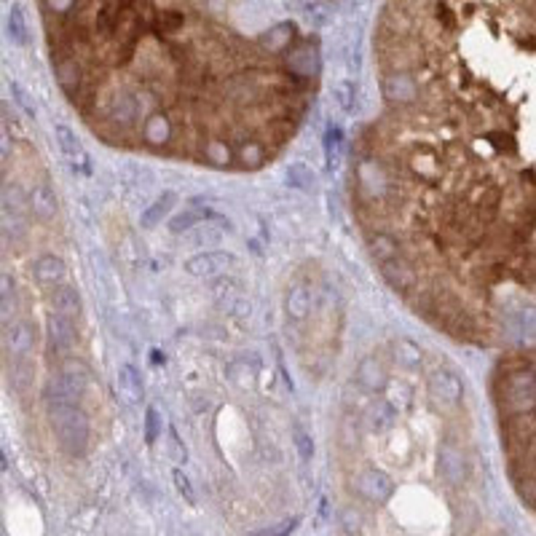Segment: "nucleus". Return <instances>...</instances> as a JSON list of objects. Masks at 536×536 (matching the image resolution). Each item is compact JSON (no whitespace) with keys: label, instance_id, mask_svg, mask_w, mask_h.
Here are the masks:
<instances>
[{"label":"nucleus","instance_id":"24","mask_svg":"<svg viewBox=\"0 0 536 536\" xmlns=\"http://www.w3.org/2000/svg\"><path fill=\"white\" fill-rule=\"evenodd\" d=\"M60 381L73 391L75 397H81L86 391V386H89V370L78 359H65L60 367Z\"/></svg>","mask_w":536,"mask_h":536},{"label":"nucleus","instance_id":"15","mask_svg":"<svg viewBox=\"0 0 536 536\" xmlns=\"http://www.w3.org/2000/svg\"><path fill=\"white\" fill-rule=\"evenodd\" d=\"M33 277L40 287H60L67 279V266L57 255H40L33 263Z\"/></svg>","mask_w":536,"mask_h":536},{"label":"nucleus","instance_id":"18","mask_svg":"<svg viewBox=\"0 0 536 536\" xmlns=\"http://www.w3.org/2000/svg\"><path fill=\"white\" fill-rule=\"evenodd\" d=\"M54 134H57V143H60L62 153L70 159V164L78 167V169L89 172V153H86V147L81 145V140L73 134V129H67L65 123H57Z\"/></svg>","mask_w":536,"mask_h":536},{"label":"nucleus","instance_id":"46","mask_svg":"<svg viewBox=\"0 0 536 536\" xmlns=\"http://www.w3.org/2000/svg\"><path fill=\"white\" fill-rule=\"evenodd\" d=\"M343 525H346L349 534H352V531H359V515L354 510H346L343 512Z\"/></svg>","mask_w":536,"mask_h":536},{"label":"nucleus","instance_id":"28","mask_svg":"<svg viewBox=\"0 0 536 536\" xmlns=\"http://www.w3.org/2000/svg\"><path fill=\"white\" fill-rule=\"evenodd\" d=\"M343 159V132L341 126L330 123L328 132H325V164L328 169H335Z\"/></svg>","mask_w":536,"mask_h":536},{"label":"nucleus","instance_id":"30","mask_svg":"<svg viewBox=\"0 0 536 536\" xmlns=\"http://www.w3.org/2000/svg\"><path fill=\"white\" fill-rule=\"evenodd\" d=\"M172 204H174V194H161V199H156V201L143 212V225H145V228H156L161 220L169 215Z\"/></svg>","mask_w":536,"mask_h":536},{"label":"nucleus","instance_id":"8","mask_svg":"<svg viewBox=\"0 0 536 536\" xmlns=\"http://www.w3.org/2000/svg\"><path fill=\"white\" fill-rule=\"evenodd\" d=\"M3 343H6V352L16 357V359H25L27 354L33 352L35 346V330L30 328V322L25 319H16V322H6L3 328Z\"/></svg>","mask_w":536,"mask_h":536},{"label":"nucleus","instance_id":"1","mask_svg":"<svg viewBox=\"0 0 536 536\" xmlns=\"http://www.w3.org/2000/svg\"><path fill=\"white\" fill-rule=\"evenodd\" d=\"M493 400L512 483L520 499L536 510V341L518 346L499 362Z\"/></svg>","mask_w":536,"mask_h":536},{"label":"nucleus","instance_id":"42","mask_svg":"<svg viewBox=\"0 0 536 536\" xmlns=\"http://www.w3.org/2000/svg\"><path fill=\"white\" fill-rule=\"evenodd\" d=\"M295 448H298L303 462H308V459L314 456V442H311V437L306 435L303 429H295Z\"/></svg>","mask_w":536,"mask_h":536},{"label":"nucleus","instance_id":"48","mask_svg":"<svg viewBox=\"0 0 536 536\" xmlns=\"http://www.w3.org/2000/svg\"><path fill=\"white\" fill-rule=\"evenodd\" d=\"M295 525H298V518H293L290 523H284V525H281V531H279V534H274V536H290V534H293V528H295Z\"/></svg>","mask_w":536,"mask_h":536},{"label":"nucleus","instance_id":"9","mask_svg":"<svg viewBox=\"0 0 536 536\" xmlns=\"http://www.w3.org/2000/svg\"><path fill=\"white\" fill-rule=\"evenodd\" d=\"M137 113H140V102H137V97H132L129 91H116V94H110L108 102H105V118H108L110 123H116L118 129L132 126Z\"/></svg>","mask_w":536,"mask_h":536},{"label":"nucleus","instance_id":"11","mask_svg":"<svg viewBox=\"0 0 536 536\" xmlns=\"http://www.w3.org/2000/svg\"><path fill=\"white\" fill-rule=\"evenodd\" d=\"M46 335H49V352L51 354H62L67 352L70 346L75 343V325L70 317H62V314H54L51 311L46 317Z\"/></svg>","mask_w":536,"mask_h":536},{"label":"nucleus","instance_id":"34","mask_svg":"<svg viewBox=\"0 0 536 536\" xmlns=\"http://www.w3.org/2000/svg\"><path fill=\"white\" fill-rule=\"evenodd\" d=\"M333 97H335V105L343 113H352L354 105H357V86H354V81H338L335 89H333Z\"/></svg>","mask_w":536,"mask_h":536},{"label":"nucleus","instance_id":"2","mask_svg":"<svg viewBox=\"0 0 536 536\" xmlns=\"http://www.w3.org/2000/svg\"><path fill=\"white\" fill-rule=\"evenodd\" d=\"M46 411H49L51 429L62 451L73 459L84 456L89 448L91 427H89V415L78 408V402H54V405H46Z\"/></svg>","mask_w":536,"mask_h":536},{"label":"nucleus","instance_id":"37","mask_svg":"<svg viewBox=\"0 0 536 536\" xmlns=\"http://www.w3.org/2000/svg\"><path fill=\"white\" fill-rule=\"evenodd\" d=\"M303 16L308 19V25H311V27H325L330 22V16H333V13H330L328 3H325V0H319V3L311 6V9H306Z\"/></svg>","mask_w":536,"mask_h":536},{"label":"nucleus","instance_id":"27","mask_svg":"<svg viewBox=\"0 0 536 536\" xmlns=\"http://www.w3.org/2000/svg\"><path fill=\"white\" fill-rule=\"evenodd\" d=\"M236 159L242 161V167L247 169H257V167H263V161H268V150L260 140H247L236 147Z\"/></svg>","mask_w":536,"mask_h":536},{"label":"nucleus","instance_id":"38","mask_svg":"<svg viewBox=\"0 0 536 536\" xmlns=\"http://www.w3.org/2000/svg\"><path fill=\"white\" fill-rule=\"evenodd\" d=\"M435 19L440 22L442 30H456V25H459V16H456V11H453L445 0H437V3H435Z\"/></svg>","mask_w":536,"mask_h":536},{"label":"nucleus","instance_id":"43","mask_svg":"<svg viewBox=\"0 0 536 536\" xmlns=\"http://www.w3.org/2000/svg\"><path fill=\"white\" fill-rule=\"evenodd\" d=\"M172 480H174V488H177V491L185 496V501H188V504H194L196 496H194V488H191V480H188L180 469H174V472H172Z\"/></svg>","mask_w":536,"mask_h":536},{"label":"nucleus","instance_id":"3","mask_svg":"<svg viewBox=\"0 0 536 536\" xmlns=\"http://www.w3.org/2000/svg\"><path fill=\"white\" fill-rule=\"evenodd\" d=\"M51 65H54V75H57L60 89L67 94L70 102H78V97H81V91H84L86 86L81 60L65 49H51Z\"/></svg>","mask_w":536,"mask_h":536},{"label":"nucleus","instance_id":"25","mask_svg":"<svg viewBox=\"0 0 536 536\" xmlns=\"http://www.w3.org/2000/svg\"><path fill=\"white\" fill-rule=\"evenodd\" d=\"M284 308L293 319H306L308 311H311V293L306 290V284H293L287 290V298H284Z\"/></svg>","mask_w":536,"mask_h":536},{"label":"nucleus","instance_id":"32","mask_svg":"<svg viewBox=\"0 0 536 536\" xmlns=\"http://www.w3.org/2000/svg\"><path fill=\"white\" fill-rule=\"evenodd\" d=\"M183 25H185L183 11H159L150 33H156V35H174V33L183 30Z\"/></svg>","mask_w":536,"mask_h":536},{"label":"nucleus","instance_id":"6","mask_svg":"<svg viewBox=\"0 0 536 536\" xmlns=\"http://www.w3.org/2000/svg\"><path fill=\"white\" fill-rule=\"evenodd\" d=\"M381 94L397 108L413 105L418 99V81L408 70H386L381 78Z\"/></svg>","mask_w":536,"mask_h":536},{"label":"nucleus","instance_id":"13","mask_svg":"<svg viewBox=\"0 0 536 536\" xmlns=\"http://www.w3.org/2000/svg\"><path fill=\"white\" fill-rule=\"evenodd\" d=\"M27 209H30L40 223H51V220L57 218L60 204H57V194L51 191L49 183L33 185V191L27 196Z\"/></svg>","mask_w":536,"mask_h":536},{"label":"nucleus","instance_id":"44","mask_svg":"<svg viewBox=\"0 0 536 536\" xmlns=\"http://www.w3.org/2000/svg\"><path fill=\"white\" fill-rule=\"evenodd\" d=\"M11 94H13V99L22 105V110H25L27 116H35V105L30 102V97H27V91L22 89L19 84H11Z\"/></svg>","mask_w":536,"mask_h":536},{"label":"nucleus","instance_id":"5","mask_svg":"<svg viewBox=\"0 0 536 536\" xmlns=\"http://www.w3.org/2000/svg\"><path fill=\"white\" fill-rule=\"evenodd\" d=\"M381 277L386 279V284H389L391 290L402 293L405 298L418 290V266L408 255H400L394 257V260L381 263Z\"/></svg>","mask_w":536,"mask_h":536},{"label":"nucleus","instance_id":"4","mask_svg":"<svg viewBox=\"0 0 536 536\" xmlns=\"http://www.w3.org/2000/svg\"><path fill=\"white\" fill-rule=\"evenodd\" d=\"M427 391H429V397H432V402L440 405L442 411L459 408V405H462V397H464L462 378L456 376L453 370H448V367H437V370L429 373Z\"/></svg>","mask_w":536,"mask_h":536},{"label":"nucleus","instance_id":"35","mask_svg":"<svg viewBox=\"0 0 536 536\" xmlns=\"http://www.w3.org/2000/svg\"><path fill=\"white\" fill-rule=\"evenodd\" d=\"M0 308H3V319L9 322V317H11L13 311H16V295H13V281L9 279V274H3L0 277Z\"/></svg>","mask_w":536,"mask_h":536},{"label":"nucleus","instance_id":"14","mask_svg":"<svg viewBox=\"0 0 536 536\" xmlns=\"http://www.w3.org/2000/svg\"><path fill=\"white\" fill-rule=\"evenodd\" d=\"M172 134H174V126H172L169 116L164 113H150L145 121H143V143L147 147H167L172 143Z\"/></svg>","mask_w":536,"mask_h":536},{"label":"nucleus","instance_id":"19","mask_svg":"<svg viewBox=\"0 0 536 536\" xmlns=\"http://www.w3.org/2000/svg\"><path fill=\"white\" fill-rule=\"evenodd\" d=\"M49 306L54 314H62V317L75 319L81 314V295L75 287H67V284H60L49 293Z\"/></svg>","mask_w":536,"mask_h":536},{"label":"nucleus","instance_id":"40","mask_svg":"<svg viewBox=\"0 0 536 536\" xmlns=\"http://www.w3.org/2000/svg\"><path fill=\"white\" fill-rule=\"evenodd\" d=\"M159 432H161L159 413H156V408H147V411H145V442H147V445H153V442H156Z\"/></svg>","mask_w":536,"mask_h":536},{"label":"nucleus","instance_id":"39","mask_svg":"<svg viewBox=\"0 0 536 536\" xmlns=\"http://www.w3.org/2000/svg\"><path fill=\"white\" fill-rule=\"evenodd\" d=\"M220 242V231H215L212 225H196V231L191 233V244H204V247H212V244Z\"/></svg>","mask_w":536,"mask_h":536},{"label":"nucleus","instance_id":"36","mask_svg":"<svg viewBox=\"0 0 536 536\" xmlns=\"http://www.w3.org/2000/svg\"><path fill=\"white\" fill-rule=\"evenodd\" d=\"M9 38H11L16 46H25L27 43V25H25V16H22V11L19 9H11V13H9Z\"/></svg>","mask_w":536,"mask_h":536},{"label":"nucleus","instance_id":"41","mask_svg":"<svg viewBox=\"0 0 536 536\" xmlns=\"http://www.w3.org/2000/svg\"><path fill=\"white\" fill-rule=\"evenodd\" d=\"M75 3H78V0H43L46 11L57 13L60 19H67V16H73V13H75Z\"/></svg>","mask_w":536,"mask_h":536},{"label":"nucleus","instance_id":"47","mask_svg":"<svg viewBox=\"0 0 536 536\" xmlns=\"http://www.w3.org/2000/svg\"><path fill=\"white\" fill-rule=\"evenodd\" d=\"M314 3H319V0H287V6L295 9V11H301V13H303L306 9H311Z\"/></svg>","mask_w":536,"mask_h":536},{"label":"nucleus","instance_id":"21","mask_svg":"<svg viewBox=\"0 0 536 536\" xmlns=\"http://www.w3.org/2000/svg\"><path fill=\"white\" fill-rule=\"evenodd\" d=\"M391 359L402 370H418L421 362H424V352L411 338H397V341H391Z\"/></svg>","mask_w":536,"mask_h":536},{"label":"nucleus","instance_id":"10","mask_svg":"<svg viewBox=\"0 0 536 536\" xmlns=\"http://www.w3.org/2000/svg\"><path fill=\"white\" fill-rule=\"evenodd\" d=\"M357 488H359V493H362L367 501H373V504H386V501L391 499V493H394L391 477L386 475V472H381V469H367L365 475H359Z\"/></svg>","mask_w":536,"mask_h":536},{"label":"nucleus","instance_id":"20","mask_svg":"<svg viewBox=\"0 0 536 536\" xmlns=\"http://www.w3.org/2000/svg\"><path fill=\"white\" fill-rule=\"evenodd\" d=\"M295 43V25L293 22H281V25L271 27L268 33L260 35V46L268 51V54H284L290 51Z\"/></svg>","mask_w":536,"mask_h":536},{"label":"nucleus","instance_id":"31","mask_svg":"<svg viewBox=\"0 0 536 536\" xmlns=\"http://www.w3.org/2000/svg\"><path fill=\"white\" fill-rule=\"evenodd\" d=\"M204 218H212L209 209H199V207L185 209V212H180V215H174V218L169 220V231L183 233V231H188V228H196Z\"/></svg>","mask_w":536,"mask_h":536},{"label":"nucleus","instance_id":"17","mask_svg":"<svg viewBox=\"0 0 536 536\" xmlns=\"http://www.w3.org/2000/svg\"><path fill=\"white\" fill-rule=\"evenodd\" d=\"M367 250H370V255L376 257L378 266L386 263V260H394V257L405 255L400 242H397V236L389 231H370L367 233Z\"/></svg>","mask_w":536,"mask_h":536},{"label":"nucleus","instance_id":"45","mask_svg":"<svg viewBox=\"0 0 536 536\" xmlns=\"http://www.w3.org/2000/svg\"><path fill=\"white\" fill-rule=\"evenodd\" d=\"M169 448H172V456H174V462H185V448L180 445V440H177V432H169Z\"/></svg>","mask_w":536,"mask_h":536},{"label":"nucleus","instance_id":"16","mask_svg":"<svg viewBox=\"0 0 536 536\" xmlns=\"http://www.w3.org/2000/svg\"><path fill=\"white\" fill-rule=\"evenodd\" d=\"M225 266H233V255L228 252H199V255L188 257V263H185L188 274H194V277H215Z\"/></svg>","mask_w":536,"mask_h":536},{"label":"nucleus","instance_id":"23","mask_svg":"<svg viewBox=\"0 0 536 536\" xmlns=\"http://www.w3.org/2000/svg\"><path fill=\"white\" fill-rule=\"evenodd\" d=\"M357 381L365 391H381L386 386V370L376 357H365L357 367Z\"/></svg>","mask_w":536,"mask_h":536},{"label":"nucleus","instance_id":"22","mask_svg":"<svg viewBox=\"0 0 536 536\" xmlns=\"http://www.w3.org/2000/svg\"><path fill=\"white\" fill-rule=\"evenodd\" d=\"M199 159H204L207 164H212V167H228V164L236 159V150H233V145H228L225 140L209 137V140H201Z\"/></svg>","mask_w":536,"mask_h":536},{"label":"nucleus","instance_id":"7","mask_svg":"<svg viewBox=\"0 0 536 536\" xmlns=\"http://www.w3.org/2000/svg\"><path fill=\"white\" fill-rule=\"evenodd\" d=\"M319 70H322V60H319L317 43L303 40L295 49L287 51V73L298 75V78L311 84V78H317Z\"/></svg>","mask_w":536,"mask_h":536},{"label":"nucleus","instance_id":"12","mask_svg":"<svg viewBox=\"0 0 536 536\" xmlns=\"http://www.w3.org/2000/svg\"><path fill=\"white\" fill-rule=\"evenodd\" d=\"M437 464H440V475L448 486H462L464 477H467V459L464 453L451 445V442H442L437 453Z\"/></svg>","mask_w":536,"mask_h":536},{"label":"nucleus","instance_id":"33","mask_svg":"<svg viewBox=\"0 0 536 536\" xmlns=\"http://www.w3.org/2000/svg\"><path fill=\"white\" fill-rule=\"evenodd\" d=\"M287 183L293 185V188H301V191H311L314 188V183H317V177H314V172L308 169L306 164H290L287 167Z\"/></svg>","mask_w":536,"mask_h":536},{"label":"nucleus","instance_id":"26","mask_svg":"<svg viewBox=\"0 0 536 536\" xmlns=\"http://www.w3.org/2000/svg\"><path fill=\"white\" fill-rule=\"evenodd\" d=\"M394 418H397V411H394L386 400H376L370 408H367V413H365L367 427L373 429V432H384V429H389L391 424H394Z\"/></svg>","mask_w":536,"mask_h":536},{"label":"nucleus","instance_id":"29","mask_svg":"<svg viewBox=\"0 0 536 536\" xmlns=\"http://www.w3.org/2000/svg\"><path fill=\"white\" fill-rule=\"evenodd\" d=\"M118 389H121V394L132 402V405L143 402V384H140V376L134 373V367L129 365L121 367V373H118Z\"/></svg>","mask_w":536,"mask_h":536}]
</instances>
